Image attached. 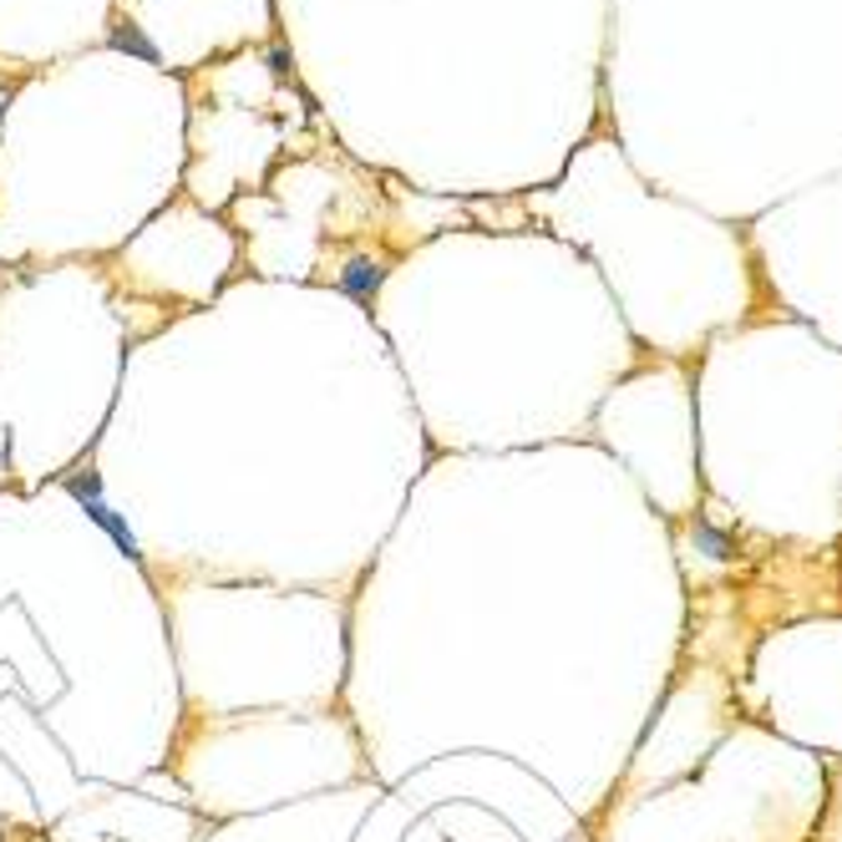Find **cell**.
Listing matches in <instances>:
<instances>
[{
  "label": "cell",
  "mask_w": 842,
  "mask_h": 842,
  "mask_svg": "<svg viewBox=\"0 0 842 842\" xmlns=\"http://www.w3.org/2000/svg\"><path fill=\"white\" fill-rule=\"evenodd\" d=\"M107 47L112 51H122V57H137V61H147V66H157L163 61V51H157V41L147 37L143 25L137 21H127V16H117L112 21V31H107Z\"/></svg>",
  "instance_id": "7a4b0ae2"
},
{
  "label": "cell",
  "mask_w": 842,
  "mask_h": 842,
  "mask_svg": "<svg viewBox=\"0 0 842 842\" xmlns=\"http://www.w3.org/2000/svg\"><path fill=\"white\" fill-rule=\"evenodd\" d=\"M66 487H72V497H76V503L86 507V517H92L96 528L107 533V538L117 543L122 554H127V558H133V564H137V558H143V548H137V533L127 528V523H122V517L112 513L107 503H102V482H96L92 472H86V478H72V482H66Z\"/></svg>",
  "instance_id": "6da1fadb"
},
{
  "label": "cell",
  "mask_w": 842,
  "mask_h": 842,
  "mask_svg": "<svg viewBox=\"0 0 842 842\" xmlns=\"http://www.w3.org/2000/svg\"><path fill=\"white\" fill-rule=\"evenodd\" d=\"M269 66H275L279 76H285L289 66H295V61H289V51H285V47H269Z\"/></svg>",
  "instance_id": "277c9868"
},
{
  "label": "cell",
  "mask_w": 842,
  "mask_h": 842,
  "mask_svg": "<svg viewBox=\"0 0 842 842\" xmlns=\"http://www.w3.org/2000/svg\"><path fill=\"white\" fill-rule=\"evenodd\" d=\"M381 279H386V265L371 259V254H356V259L340 269V289H346L350 300H371L376 289H381Z\"/></svg>",
  "instance_id": "3957f363"
}]
</instances>
